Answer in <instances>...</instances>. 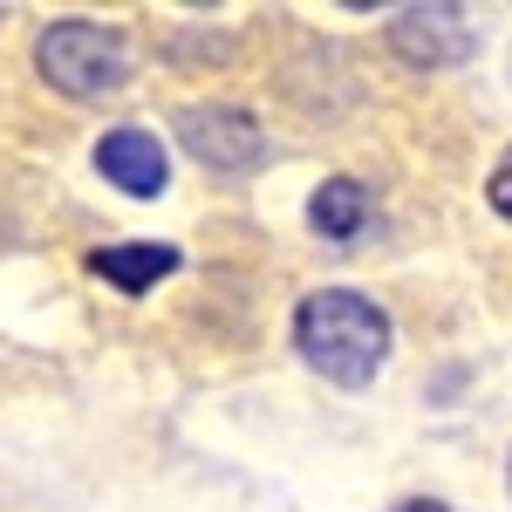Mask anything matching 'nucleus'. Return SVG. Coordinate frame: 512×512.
I'll list each match as a JSON object with an SVG mask.
<instances>
[{"mask_svg":"<svg viewBox=\"0 0 512 512\" xmlns=\"http://www.w3.org/2000/svg\"><path fill=\"white\" fill-rule=\"evenodd\" d=\"M308 226L328 246H355V239L376 226V198L362 178H321V192L308 198Z\"/></svg>","mask_w":512,"mask_h":512,"instance_id":"nucleus-6","label":"nucleus"},{"mask_svg":"<svg viewBox=\"0 0 512 512\" xmlns=\"http://www.w3.org/2000/svg\"><path fill=\"white\" fill-rule=\"evenodd\" d=\"M396 512H444V499H403Z\"/></svg>","mask_w":512,"mask_h":512,"instance_id":"nucleus-9","label":"nucleus"},{"mask_svg":"<svg viewBox=\"0 0 512 512\" xmlns=\"http://www.w3.org/2000/svg\"><path fill=\"white\" fill-rule=\"evenodd\" d=\"M506 478H512V472H506Z\"/></svg>","mask_w":512,"mask_h":512,"instance_id":"nucleus-10","label":"nucleus"},{"mask_svg":"<svg viewBox=\"0 0 512 512\" xmlns=\"http://www.w3.org/2000/svg\"><path fill=\"white\" fill-rule=\"evenodd\" d=\"M89 267L123 287V294H144V287H158L164 274H178V246H164V239H137V246H96L89 253Z\"/></svg>","mask_w":512,"mask_h":512,"instance_id":"nucleus-7","label":"nucleus"},{"mask_svg":"<svg viewBox=\"0 0 512 512\" xmlns=\"http://www.w3.org/2000/svg\"><path fill=\"white\" fill-rule=\"evenodd\" d=\"M472 7H403L390 21V48L417 69H451L472 55Z\"/></svg>","mask_w":512,"mask_h":512,"instance_id":"nucleus-4","label":"nucleus"},{"mask_svg":"<svg viewBox=\"0 0 512 512\" xmlns=\"http://www.w3.org/2000/svg\"><path fill=\"white\" fill-rule=\"evenodd\" d=\"M294 349L328 383L362 390L390 362V315L369 294H355V287H321V294H308L294 308Z\"/></svg>","mask_w":512,"mask_h":512,"instance_id":"nucleus-1","label":"nucleus"},{"mask_svg":"<svg viewBox=\"0 0 512 512\" xmlns=\"http://www.w3.org/2000/svg\"><path fill=\"white\" fill-rule=\"evenodd\" d=\"M96 171H103L123 198H158L164 185H171L164 144L151 137V130H137V123H123V130H110V137L96 144Z\"/></svg>","mask_w":512,"mask_h":512,"instance_id":"nucleus-5","label":"nucleus"},{"mask_svg":"<svg viewBox=\"0 0 512 512\" xmlns=\"http://www.w3.org/2000/svg\"><path fill=\"white\" fill-rule=\"evenodd\" d=\"M178 137H185V151L205 171H253V164L267 158V130L246 110H233V103H192V110H178Z\"/></svg>","mask_w":512,"mask_h":512,"instance_id":"nucleus-3","label":"nucleus"},{"mask_svg":"<svg viewBox=\"0 0 512 512\" xmlns=\"http://www.w3.org/2000/svg\"><path fill=\"white\" fill-rule=\"evenodd\" d=\"M35 62L41 76L55 82L62 96H117L123 82H130V48H123L117 28H103V21H55L48 35L35 41Z\"/></svg>","mask_w":512,"mask_h":512,"instance_id":"nucleus-2","label":"nucleus"},{"mask_svg":"<svg viewBox=\"0 0 512 512\" xmlns=\"http://www.w3.org/2000/svg\"><path fill=\"white\" fill-rule=\"evenodd\" d=\"M485 198H492V212H499V219H512V151L499 158V171H492V185H485Z\"/></svg>","mask_w":512,"mask_h":512,"instance_id":"nucleus-8","label":"nucleus"}]
</instances>
